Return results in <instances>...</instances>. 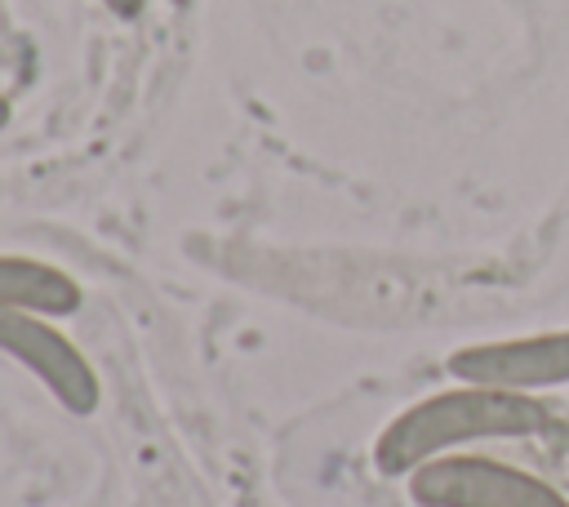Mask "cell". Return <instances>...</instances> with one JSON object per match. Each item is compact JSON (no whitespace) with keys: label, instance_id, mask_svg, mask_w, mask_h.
<instances>
[{"label":"cell","instance_id":"5b68a950","mask_svg":"<svg viewBox=\"0 0 569 507\" xmlns=\"http://www.w3.org/2000/svg\"><path fill=\"white\" fill-rule=\"evenodd\" d=\"M80 307H84V289L71 271L31 254H0V311H36L67 320Z\"/></svg>","mask_w":569,"mask_h":507},{"label":"cell","instance_id":"7a4b0ae2","mask_svg":"<svg viewBox=\"0 0 569 507\" xmlns=\"http://www.w3.org/2000/svg\"><path fill=\"white\" fill-rule=\"evenodd\" d=\"M0 356L13 360L22 374H31L71 418L98 414L102 405L98 369L80 351V342L62 329V320L36 311H0Z\"/></svg>","mask_w":569,"mask_h":507},{"label":"cell","instance_id":"52a82bcc","mask_svg":"<svg viewBox=\"0 0 569 507\" xmlns=\"http://www.w3.org/2000/svg\"><path fill=\"white\" fill-rule=\"evenodd\" d=\"M4 125H9V102L0 98V129H4Z\"/></svg>","mask_w":569,"mask_h":507},{"label":"cell","instance_id":"8992f818","mask_svg":"<svg viewBox=\"0 0 569 507\" xmlns=\"http://www.w3.org/2000/svg\"><path fill=\"white\" fill-rule=\"evenodd\" d=\"M107 4H111L120 18H129V13H138V9H142V0H107Z\"/></svg>","mask_w":569,"mask_h":507},{"label":"cell","instance_id":"3957f363","mask_svg":"<svg viewBox=\"0 0 569 507\" xmlns=\"http://www.w3.org/2000/svg\"><path fill=\"white\" fill-rule=\"evenodd\" d=\"M405 485L418 507H569V498L542 476L471 449L418 467Z\"/></svg>","mask_w":569,"mask_h":507},{"label":"cell","instance_id":"277c9868","mask_svg":"<svg viewBox=\"0 0 569 507\" xmlns=\"http://www.w3.org/2000/svg\"><path fill=\"white\" fill-rule=\"evenodd\" d=\"M445 369H449L453 382H480V387L538 396V391H551V387L569 382V329L467 342V347L449 351Z\"/></svg>","mask_w":569,"mask_h":507},{"label":"cell","instance_id":"6da1fadb","mask_svg":"<svg viewBox=\"0 0 569 507\" xmlns=\"http://www.w3.org/2000/svg\"><path fill=\"white\" fill-rule=\"evenodd\" d=\"M551 427V405L529 391H502L480 382H453L405 405L373 436V467L391 480H409L418 467L467 454L485 440H525Z\"/></svg>","mask_w":569,"mask_h":507}]
</instances>
